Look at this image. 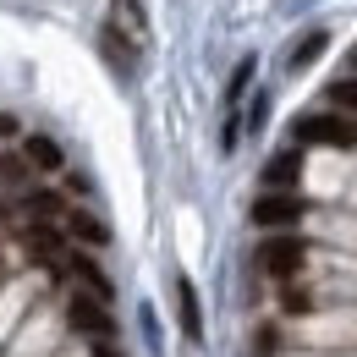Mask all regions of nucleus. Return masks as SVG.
<instances>
[{"mask_svg": "<svg viewBox=\"0 0 357 357\" xmlns=\"http://www.w3.org/2000/svg\"><path fill=\"white\" fill-rule=\"evenodd\" d=\"M280 303H286V313H308V308H313V297H308V291H297V286H291Z\"/></svg>", "mask_w": 357, "mask_h": 357, "instance_id": "4468645a", "label": "nucleus"}, {"mask_svg": "<svg viewBox=\"0 0 357 357\" xmlns=\"http://www.w3.org/2000/svg\"><path fill=\"white\" fill-rule=\"evenodd\" d=\"M22 242H28V253H33V259H39V264H61V259H66V242H61V231H55V225H28V236H22Z\"/></svg>", "mask_w": 357, "mask_h": 357, "instance_id": "423d86ee", "label": "nucleus"}, {"mask_svg": "<svg viewBox=\"0 0 357 357\" xmlns=\"http://www.w3.org/2000/svg\"><path fill=\"white\" fill-rule=\"evenodd\" d=\"M22 171H28L22 160H6V165H0V176H6V181H22Z\"/></svg>", "mask_w": 357, "mask_h": 357, "instance_id": "2eb2a0df", "label": "nucleus"}, {"mask_svg": "<svg viewBox=\"0 0 357 357\" xmlns=\"http://www.w3.org/2000/svg\"><path fill=\"white\" fill-rule=\"evenodd\" d=\"M66 231H72L83 248H105V242H110V225L99 220V215H89V209H72V215H66Z\"/></svg>", "mask_w": 357, "mask_h": 357, "instance_id": "6e6552de", "label": "nucleus"}, {"mask_svg": "<svg viewBox=\"0 0 357 357\" xmlns=\"http://www.w3.org/2000/svg\"><path fill=\"white\" fill-rule=\"evenodd\" d=\"M66 324H72L77 335H89V341H110V335H116L110 308H105L99 297H89V291H77V297L66 303Z\"/></svg>", "mask_w": 357, "mask_h": 357, "instance_id": "20e7f679", "label": "nucleus"}, {"mask_svg": "<svg viewBox=\"0 0 357 357\" xmlns=\"http://www.w3.org/2000/svg\"><path fill=\"white\" fill-rule=\"evenodd\" d=\"M297 181H303V149H297V143L264 160V187H286V192H291Z\"/></svg>", "mask_w": 357, "mask_h": 357, "instance_id": "39448f33", "label": "nucleus"}, {"mask_svg": "<svg viewBox=\"0 0 357 357\" xmlns=\"http://www.w3.org/2000/svg\"><path fill=\"white\" fill-rule=\"evenodd\" d=\"M319 50H324V33H319V28H313L308 39H303V45L291 50V72H303V66H308L313 55H319Z\"/></svg>", "mask_w": 357, "mask_h": 357, "instance_id": "f8f14e48", "label": "nucleus"}, {"mask_svg": "<svg viewBox=\"0 0 357 357\" xmlns=\"http://www.w3.org/2000/svg\"><path fill=\"white\" fill-rule=\"evenodd\" d=\"M66 269H72V275H77V280L89 286V297H99V303H110V275H105V269L93 264L89 253H66Z\"/></svg>", "mask_w": 357, "mask_h": 357, "instance_id": "0eeeda50", "label": "nucleus"}, {"mask_svg": "<svg viewBox=\"0 0 357 357\" xmlns=\"http://www.w3.org/2000/svg\"><path fill=\"white\" fill-rule=\"evenodd\" d=\"M17 132V121H11V116H0V137H11Z\"/></svg>", "mask_w": 357, "mask_h": 357, "instance_id": "dca6fc26", "label": "nucleus"}, {"mask_svg": "<svg viewBox=\"0 0 357 357\" xmlns=\"http://www.w3.org/2000/svg\"><path fill=\"white\" fill-rule=\"evenodd\" d=\"M303 264H308V242L297 231H280V236H269L264 248H259V269L275 275V280H291Z\"/></svg>", "mask_w": 357, "mask_h": 357, "instance_id": "7ed1b4c3", "label": "nucleus"}, {"mask_svg": "<svg viewBox=\"0 0 357 357\" xmlns=\"http://www.w3.org/2000/svg\"><path fill=\"white\" fill-rule=\"evenodd\" d=\"M308 215V204L297 198V187L286 192V187H269L264 198H253V225H264V231H297Z\"/></svg>", "mask_w": 357, "mask_h": 357, "instance_id": "f03ea898", "label": "nucleus"}, {"mask_svg": "<svg viewBox=\"0 0 357 357\" xmlns=\"http://www.w3.org/2000/svg\"><path fill=\"white\" fill-rule=\"evenodd\" d=\"M176 313H181V330L198 341V335H204V313H198V291H192V280H176Z\"/></svg>", "mask_w": 357, "mask_h": 357, "instance_id": "1a4fd4ad", "label": "nucleus"}, {"mask_svg": "<svg viewBox=\"0 0 357 357\" xmlns=\"http://www.w3.org/2000/svg\"><path fill=\"white\" fill-rule=\"evenodd\" d=\"M28 215H39V220L61 215V192H33V198H28Z\"/></svg>", "mask_w": 357, "mask_h": 357, "instance_id": "ddd939ff", "label": "nucleus"}, {"mask_svg": "<svg viewBox=\"0 0 357 357\" xmlns=\"http://www.w3.org/2000/svg\"><path fill=\"white\" fill-rule=\"evenodd\" d=\"M93 357H121V352H110V347H105V341H99V352H93Z\"/></svg>", "mask_w": 357, "mask_h": 357, "instance_id": "f3484780", "label": "nucleus"}, {"mask_svg": "<svg viewBox=\"0 0 357 357\" xmlns=\"http://www.w3.org/2000/svg\"><path fill=\"white\" fill-rule=\"evenodd\" d=\"M352 72H357V50H352Z\"/></svg>", "mask_w": 357, "mask_h": 357, "instance_id": "a211bd4d", "label": "nucleus"}, {"mask_svg": "<svg viewBox=\"0 0 357 357\" xmlns=\"http://www.w3.org/2000/svg\"><path fill=\"white\" fill-rule=\"evenodd\" d=\"M297 149H357V116L347 110H308L291 127Z\"/></svg>", "mask_w": 357, "mask_h": 357, "instance_id": "f257e3e1", "label": "nucleus"}, {"mask_svg": "<svg viewBox=\"0 0 357 357\" xmlns=\"http://www.w3.org/2000/svg\"><path fill=\"white\" fill-rule=\"evenodd\" d=\"M22 154H28V165H39V171H61V160H66L55 137H28V143H22Z\"/></svg>", "mask_w": 357, "mask_h": 357, "instance_id": "9d476101", "label": "nucleus"}, {"mask_svg": "<svg viewBox=\"0 0 357 357\" xmlns=\"http://www.w3.org/2000/svg\"><path fill=\"white\" fill-rule=\"evenodd\" d=\"M330 105H335V110H347V116H357V72L330 83Z\"/></svg>", "mask_w": 357, "mask_h": 357, "instance_id": "9b49d317", "label": "nucleus"}]
</instances>
